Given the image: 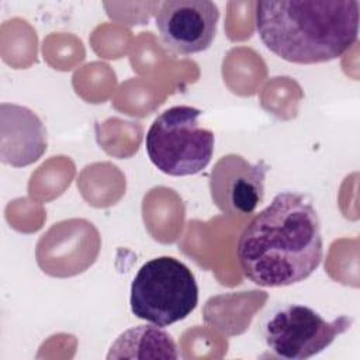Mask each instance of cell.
Listing matches in <instances>:
<instances>
[{
	"instance_id": "9",
	"label": "cell",
	"mask_w": 360,
	"mask_h": 360,
	"mask_svg": "<svg viewBox=\"0 0 360 360\" xmlns=\"http://www.w3.org/2000/svg\"><path fill=\"white\" fill-rule=\"evenodd\" d=\"M173 338L156 325H139L122 332L107 359H179Z\"/></svg>"
},
{
	"instance_id": "8",
	"label": "cell",
	"mask_w": 360,
	"mask_h": 360,
	"mask_svg": "<svg viewBox=\"0 0 360 360\" xmlns=\"http://www.w3.org/2000/svg\"><path fill=\"white\" fill-rule=\"evenodd\" d=\"M46 129L27 107L1 104V160L14 167L37 162L46 150Z\"/></svg>"
},
{
	"instance_id": "4",
	"label": "cell",
	"mask_w": 360,
	"mask_h": 360,
	"mask_svg": "<svg viewBox=\"0 0 360 360\" xmlns=\"http://www.w3.org/2000/svg\"><path fill=\"white\" fill-rule=\"evenodd\" d=\"M201 110L174 105L155 118L145 138L149 160L162 173L181 177L202 172L211 162L214 132L201 127Z\"/></svg>"
},
{
	"instance_id": "7",
	"label": "cell",
	"mask_w": 360,
	"mask_h": 360,
	"mask_svg": "<svg viewBox=\"0 0 360 360\" xmlns=\"http://www.w3.org/2000/svg\"><path fill=\"white\" fill-rule=\"evenodd\" d=\"M267 172L264 160L250 163L236 153L219 158L208 180L214 205L225 215L252 214L263 200Z\"/></svg>"
},
{
	"instance_id": "3",
	"label": "cell",
	"mask_w": 360,
	"mask_h": 360,
	"mask_svg": "<svg viewBox=\"0 0 360 360\" xmlns=\"http://www.w3.org/2000/svg\"><path fill=\"white\" fill-rule=\"evenodd\" d=\"M197 302L198 285L193 271L172 256L143 263L131 283V312L160 328L187 318Z\"/></svg>"
},
{
	"instance_id": "5",
	"label": "cell",
	"mask_w": 360,
	"mask_h": 360,
	"mask_svg": "<svg viewBox=\"0 0 360 360\" xmlns=\"http://www.w3.org/2000/svg\"><path fill=\"white\" fill-rule=\"evenodd\" d=\"M353 319L340 315L326 321L314 308L298 302L274 305L263 318L262 338L267 349L285 360H304L319 354L350 329Z\"/></svg>"
},
{
	"instance_id": "2",
	"label": "cell",
	"mask_w": 360,
	"mask_h": 360,
	"mask_svg": "<svg viewBox=\"0 0 360 360\" xmlns=\"http://www.w3.org/2000/svg\"><path fill=\"white\" fill-rule=\"evenodd\" d=\"M357 0L257 1L256 31L278 58L298 65L338 59L357 41Z\"/></svg>"
},
{
	"instance_id": "6",
	"label": "cell",
	"mask_w": 360,
	"mask_h": 360,
	"mask_svg": "<svg viewBox=\"0 0 360 360\" xmlns=\"http://www.w3.org/2000/svg\"><path fill=\"white\" fill-rule=\"evenodd\" d=\"M219 10L210 0H167L156 13L155 22L166 48L179 55L208 49L215 38Z\"/></svg>"
},
{
	"instance_id": "1",
	"label": "cell",
	"mask_w": 360,
	"mask_h": 360,
	"mask_svg": "<svg viewBox=\"0 0 360 360\" xmlns=\"http://www.w3.org/2000/svg\"><path fill=\"white\" fill-rule=\"evenodd\" d=\"M323 240L312 200L281 191L243 228L236 257L243 276L260 287L307 280L321 264Z\"/></svg>"
}]
</instances>
